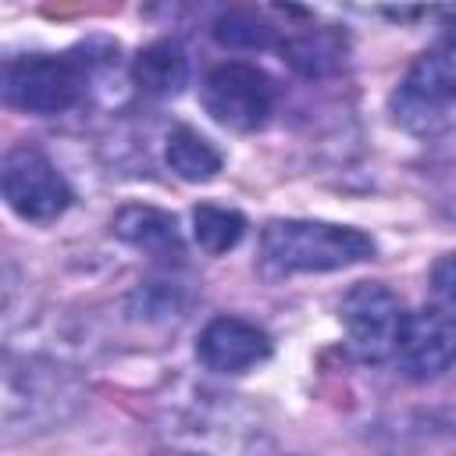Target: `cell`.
Returning a JSON list of instances; mask_svg holds the SVG:
<instances>
[{
	"label": "cell",
	"instance_id": "17",
	"mask_svg": "<svg viewBox=\"0 0 456 456\" xmlns=\"http://www.w3.org/2000/svg\"><path fill=\"white\" fill-rule=\"evenodd\" d=\"M157 456H192V452H157Z\"/></svg>",
	"mask_w": 456,
	"mask_h": 456
},
{
	"label": "cell",
	"instance_id": "3",
	"mask_svg": "<svg viewBox=\"0 0 456 456\" xmlns=\"http://www.w3.org/2000/svg\"><path fill=\"white\" fill-rule=\"evenodd\" d=\"M200 100L217 125L232 132H256L271 121L278 107V86L264 68L246 61H228L203 78Z\"/></svg>",
	"mask_w": 456,
	"mask_h": 456
},
{
	"label": "cell",
	"instance_id": "16",
	"mask_svg": "<svg viewBox=\"0 0 456 456\" xmlns=\"http://www.w3.org/2000/svg\"><path fill=\"white\" fill-rule=\"evenodd\" d=\"M442 14V25H445V36L456 43V7H445V11H438Z\"/></svg>",
	"mask_w": 456,
	"mask_h": 456
},
{
	"label": "cell",
	"instance_id": "9",
	"mask_svg": "<svg viewBox=\"0 0 456 456\" xmlns=\"http://www.w3.org/2000/svg\"><path fill=\"white\" fill-rule=\"evenodd\" d=\"M110 232L139 249V253H150V256H182V235H178V224L167 210L160 207H150V203H128L114 214L110 221Z\"/></svg>",
	"mask_w": 456,
	"mask_h": 456
},
{
	"label": "cell",
	"instance_id": "4",
	"mask_svg": "<svg viewBox=\"0 0 456 456\" xmlns=\"http://www.w3.org/2000/svg\"><path fill=\"white\" fill-rule=\"evenodd\" d=\"M0 189H4L7 207L18 217L36 221V224L61 217L75 200V192H71L68 178L57 171V164L39 146H28V142L11 146L4 153Z\"/></svg>",
	"mask_w": 456,
	"mask_h": 456
},
{
	"label": "cell",
	"instance_id": "15",
	"mask_svg": "<svg viewBox=\"0 0 456 456\" xmlns=\"http://www.w3.org/2000/svg\"><path fill=\"white\" fill-rule=\"evenodd\" d=\"M431 285H435V292H438L442 299H449V303L456 306V253H445V256L435 260V267H431Z\"/></svg>",
	"mask_w": 456,
	"mask_h": 456
},
{
	"label": "cell",
	"instance_id": "14",
	"mask_svg": "<svg viewBox=\"0 0 456 456\" xmlns=\"http://www.w3.org/2000/svg\"><path fill=\"white\" fill-rule=\"evenodd\" d=\"M210 32L228 50H267L278 43V28L267 25L256 11H224L217 14Z\"/></svg>",
	"mask_w": 456,
	"mask_h": 456
},
{
	"label": "cell",
	"instance_id": "6",
	"mask_svg": "<svg viewBox=\"0 0 456 456\" xmlns=\"http://www.w3.org/2000/svg\"><path fill=\"white\" fill-rule=\"evenodd\" d=\"M452 107H456V57L442 50L420 53L406 68L392 96L395 121L410 132H431L435 125L445 121Z\"/></svg>",
	"mask_w": 456,
	"mask_h": 456
},
{
	"label": "cell",
	"instance_id": "11",
	"mask_svg": "<svg viewBox=\"0 0 456 456\" xmlns=\"http://www.w3.org/2000/svg\"><path fill=\"white\" fill-rule=\"evenodd\" d=\"M164 160L182 182H210L221 171V150L189 125H175L164 139Z\"/></svg>",
	"mask_w": 456,
	"mask_h": 456
},
{
	"label": "cell",
	"instance_id": "7",
	"mask_svg": "<svg viewBox=\"0 0 456 456\" xmlns=\"http://www.w3.org/2000/svg\"><path fill=\"white\" fill-rule=\"evenodd\" d=\"M395 360H399V370L413 381L445 374L456 363V317L438 306H420L406 314Z\"/></svg>",
	"mask_w": 456,
	"mask_h": 456
},
{
	"label": "cell",
	"instance_id": "5",
	"mask_svg": "<svg viewBox=\"0 0 456 456\" xmlns=\"http://www.w3.org/2000/svg\"><path fill=\"white\" fill-rule=\"evenodd\" d=\"M338 321L346 331V346L363 363H381L395 356L403 335V299L381 281H360L342 296Z\"/></svg>",
	"mask_w": 456,
	"mask_h": 456
},
{
	"label": "cell",
	"instance_id": "12",
	"mask_svg": "<svg viewBox=\"0 0 456 456\" xmlns=\"http://www.w3.org/2000/svg\"><path fill=\"white\" fill-rule=\"evenodd\" d=\"M246 235V217L235 207H221V203H200L192 207V239L203 253L221 256L228 249H235Z\"/></svg>",
	"mask_w": 456,
	"mask_h": 456
},
{
	"label": "cell",
	"instance_id": "13",
	"mask_svg": "<svg viewBox=\"0 0 456 456\" xmlns=\"http://www.w3.org/2000/svg\"><path fill=\"white\" fill-rule=\"evenodd\" d=\"M281 53H285V61H289L299 75L314 78V75H328L331 68H338V61H342V43H338V36L328 32V28H306V32H299V36H289V39L281 43Z\"/></svg>",
	"mask_w": 456,
	"mask_h": 456
},
{
	"label": "cell",
	"instance_id": "1",
	"mask_svg": "<svg viewBox=\"0 0 456 456\" xmlns=\"http://www.w3.org/2000/svg\"><path fill=\"white\" fill-rule=\"evenodd\" d=\"M374 239L349 224L274 217L260 232L264 264L281 274H324L374 256Z\"/></svg>",
	"mask_w": 456,
	"mask_h": 456
},
{
	"label": "cell",
	"instance_id": "10",
	"mask_svg": "<svg viewBox=\"0 0 456 456\" xmlns=\"http://www.w3.org/2000/svg\"><path fill=\"white\" fill-rule=\"evenodd\" d=\"M132 78L146 96H157V100L178 96L189 86V57L182 43L175 39L146 43L132 61Z\"/></svg>",
	"mask_w": 456,
	"mask_h": 456
},
{
	"label": "cell",
	"instance_id": "8",
	"mask_svg": "<svg viewBox=\"0 0 456 456\" xmlns=\"http://www.w3.org/2000/svg\"><path fill=\"white\" fill-rule=\"evenodd\" d=\"M274 353L271 335L246 317H214L196 338V356L214 374H246Z\"/></svg>",
	"mask_w": 456,
	"mask_h": 456
},
{
	"label": "cell",
	"instance_id": "2",
	"mask_svg": "<svg viewBox=\"0 0 456 456\" xmlns=\"http://www.w3.org/2000/svg\"><path fill=\"white\" fill-rule=\"evenodd\" d=\"M89 68L75 53H25L7 57L0 71L4 103L25 114H64L86 96Z\"/></svg>",
	"mask_w": 456,
	"mask_h": 456
}]
</instances>
